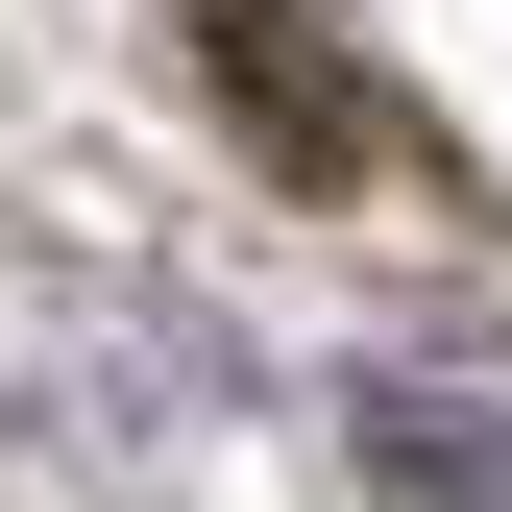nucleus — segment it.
Masks as SVG:
<instances>
[{"instance_id": "1", "label": "nucleus", "mask_w": 512, "mask_h": 512, "mask_svg": "<svg viewBox=\"0 0 512 512\" xmlns=\"http://www.w3.org/2000/svg\"><path fill=\"white\" fill-rule=\"evenodd\" d=\"M366 464H415V488H512V415H439V391H366Z\"/></svg>"}]
</instances>
